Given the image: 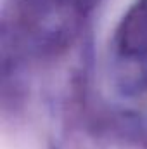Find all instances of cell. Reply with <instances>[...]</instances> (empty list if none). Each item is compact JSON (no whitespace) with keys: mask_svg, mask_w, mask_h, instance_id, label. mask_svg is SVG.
Masks as SVG:
<instances>
[{"mask_svg":"<svg viewBox=\"0 0 147 149\" xmlns=\"http://www.w3.org/2000/svg\"><path fill=\"white\" fill-rule=\"evenodd\" d=\"M116 42L123 59L147 68V0H140L123 19Z\"/></svg>","mask_w":147,"mask_h":149,"instance_id":"obj_1","label":"cell"}]
</instances>
